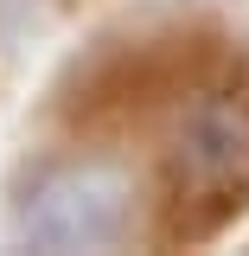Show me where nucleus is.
Returning <instances> with one entry per match:
<instances>
[{"instance_id": "nucleus-1", "label": "nucleus", "mask_w": 249, "mask_h": 256, "mask_svg": "<svg viewBox=\"0 0 249 256\" xmlns=\"http://www.w3.org/2000/svg\"><path fill=\"white\" fill-rule=\"evenodd\" d=\"M134 230V173L109 154H64L32 166L13 198V244L45 256L115 250Z\"/></svg>"}, {"instance_id": "nucleus-2", "label": "nucleus", "mask_w": 249, "mask_h": 256, "mask_svg": "<svg viewBox=\"0 0 249 256\" xmlns=\"http://www.w3.org/2000/svg\"><path fill=\"white\" fill-rule=\"evenodd\" d=\"M173 166L186 186H230L249 166V109L243 102H198L179 128V148H173Z\"/></svg>"}]
</instances>
